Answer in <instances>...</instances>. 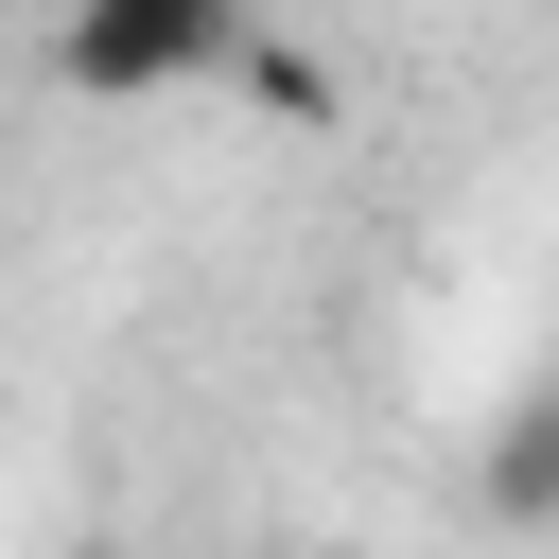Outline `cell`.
Masks as SVG:
<instances>
[{"mask_svg":"<svg viewBox=\"0 0 559 559\" xmlns=\"http://www.w3.org/2000/svg\"><path fill=\"white\" fill-rule=\"evenodd\" d=\"M245 35H262V0H52V70L87 105L210 87V70H245Z\"/></svg>","mask_w":559,"mask_h":559,"instance_id":"cell-1","label":"cell"},{"mask_svg":"<svg viewBox=\"0 0 559 559\" xmlns=\"http://www.w3.org/2000/svg\"><path fill=\"white\" fill-rule=\"evenodd\" d=\"M472 507L489 524H559V367L489 419V454H472Z\"/></svg>","mask_w":559,"mask_h":559,"instance_id":"cell-2","label":"cell"}]
</instances>
